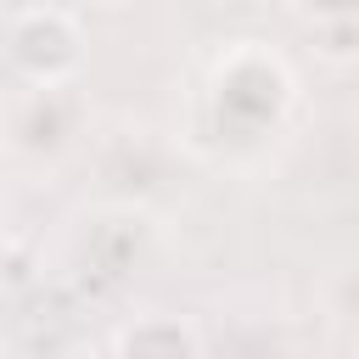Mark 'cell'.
Returning a JSON list of instances; mask_svg holds the SVG:
<instances>
[{
    "label": "cell",
    "instance_id": "obj_1",
    "mask_svg": "<svg viewBox=\"0 0 359 359\" xmlns=\"http://www.w3.org/2000/svg\"><path fill=\"white\" fill-rule=\"evenodd\" d=\"M297 118V73L264 39H224L185 101L180 140L219 168H252L286 140Z\"/></svg>",
    "mask_w": 359,
    "mask_h": 359
},
{
    "label": "cell",
    "instance_id": "obj_2",
    "mask_svg": "<svg viewBox=\"0 0 359 359\" xmlns=\"http://www.w3.org/2000/svg\"><path fill=\"white\" fill-rule=\"evenodd\" d=\"M79 140L73 84H17L6 101V151L11 163H62Z\"/></svg>",
    "mask_w": 359,
    "mask_h": 359
},
{
    "label": "cell",
    "instance_id": "obj_3",
    "mask_svg": "<svg viewBox=\"0 0 359 359\" xmlns=\"http://www.w3.org/2000/svg\"><path fill=\"white\" fill-rule=\"evenodd\" d=\"M6 28H11V62H17L22 84H73V73L84 62V34H79L73 11L17 6L6 17Z\"/></svg>",
    "mask_w": 359,
    "mask_h": 359
},
{
    "label": "cell",
    "instance_id": "obj_4",
    "mask_svg": "<svg viewBox=\"0 0 359 359\" xmlns=\"http://www.w3.org/2000/svg\"><path fill=\"white\" fill-rule=\"evenodd\" d=\"M118 359H196V337L174 314H157L118 337Z\"/></svg>",
    "mask_w": 359,
    "mask_h": 359
}]
</instances>
